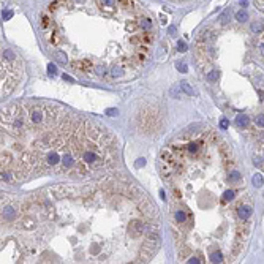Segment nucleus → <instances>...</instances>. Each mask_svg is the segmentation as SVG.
<instances>
[{
    "mask_svg": "<svg viewBox=\"0 0 264 264\" xmlns=\"http://www.w3.org/2000/svg\"><path fill=\"white\" fill-rule=\"evenodd\" d=\"M119 158L116 138L89 120L67 119L44 131L16 160L17 177L30 172L86 179L106 172Z\"/></svg>",
    "mask_w": 264,
    "mask_h": 264,
    "instance_id": "1",
    "label": "nucleus"
},
{
    "mask_svg": "<svg viewBox=\"0 0 264 264\" xmlns=\"http://www.w3.org/2000/svg\"><path fill=\"white\" fill-rule=\"evenodd\" d=\"M65 117L63 109L51 103H16L2 111V131L22 136L33 131L51 130Z\"/></svg>",
    "mask_w": 264,
    "mask_h": 264,
    "instance_id": "2",
    "label": "nucleus"
},
{
    "mask_svg": "<svg viewBox=\"0 0 264 264\" xmlns=\"http://www.w3.org/2000/svg\"><path fill=\"white\" fill-rule=\"evenodd\" d=\"M251 214H253V209H251L248 204H244V206H239V207H237V215H239L240 220H244V222L248 220Z\"/></svg>",
    "mask_w": 264,
    "mask_h": 264,
    "instance_id": "3",
    "label": "nucleus"
},
{
    "mask_svg": "<svg viewBox=\"0 0 264 264\" xmlns=\"http://www.w3.org/2000/svg\"><path fill=\"white\" fill-rule=\"evenodd\" d=\"M209 261L211 262H223V255L220 250H215L209 255Z\"/></svg>",
    "mask_w": 264,
    "mask_h": 264,
    "instance_id": "4",
    "label": "nucleus"
},
{
    "mask_svg": "<svg viewBox=\"0 0 264 264\" xmlns=\"http://www.w3.org/2000/svg\"><path fill=\"white\" fill-rule=\"evenodd\" d=\"M236 122H237V125H239V127H244V128H245V127H248L250 119H248V117L245 116V114H239L237 117H236Z\"/></svg>",
    "mask_w": 264,
    "mask_h": 264,
    "instance_id": "5",
    "label": "nucleus"
},
{
    "mask_svg": "<svg viewBox=\"0 0 264 264\" xmlns=\"http://www.w3.org/2000/svg\"><path fill=\"white\" fill-rule=\"evenodd\" d=\"M179 86H180V89H182V90H184V94H187V95H195V90H193V87H190V84H188V82H185V81H184V82H180Z\"/></svg>",
    "mask_w": 264,
    "mask_h": 264,
    "instance_id": "6",
    "label": "nucleus"
},
{
    "mask_svg": "<svg viewBox=\"0 0 264 264\" xmlns=\"http://www.w3.org/2000/svg\"><path fill=\"white\" fill-rule=\"evenodd\" d=\"M262 30H264V24L261 21H256V22L251 24V32L253 33H261Z\"/></svg>",
    "mask_w": 264,
    "mask_h": 264,
    "instance_id": "7",
    "label": "nucleus"
},
{
    "mask_svg": "<svg viewBox=\"0 0 264 264\" xmlns=\"http://www.w3.org/2000/svg\"><path fill=\"white\" fill-rule=\"evenodd\" d=\"M251 182H253V185H255V187H262V184H264V179H262V176L259 174V172H256V174L253 176Z\"/></svg>",
    "mask_w": 264,
    "mask_h": 264,
    "instance_id": "8",
    "label": "nucleus"
},
{
    "mask_svg": "<svg viewBox=\"0 0 264 264\" xmlns=\"http://www.w3.org/2000/svg\"><path fill=\"white\" fill-rule=\"evenodd\" d=\"M236 19H237L239 22H245V21L248 19V14H247V11H244V10L237 11V13H236Z\"/></svg>",
    "mask_w": 264,
    "mask_h": 264,
    "instance_id": "9",
    "label": "nucleus"
},
{
    "mask_svg": "<svg viewBox=\"0 0 264 264\" xmlns=\"http://www.w3.org/2000/svg\"><path fill=\"white\" fill-rule=\"evenodd\" d=\"M222 198L225 199L226 203H229V201H233V199H234V192H233V190H225L223 195H222Z\"/></svg>",
    "mask_w": 264,
    "mask_h": 264,
    "instance_id": "10",
    "label": "nucleus"
},
{
    "mask_svg": "<svg viewBox=\"0 0 264 264\" xmlns=\"http://www.w3.org/2000/svg\"><path fill=\"white\" fill-rule=\"evenodd\" d=\"M240 179H242V176H240L239 171H233L231 174L228 176V180H229V182H239Z\"/></svg>",
    "mask_w": 264,
    "mask_h": 264,
    "instance_id": "11",
    "label": "nucleus"
},
{
    "mask_svg": "<svg viewBox=\"0 0 264 264\" xmlns=\"http://www.w3.org/2000/svg\"><path fill=\"white\" fill-rule=\"evenodd\" d=\"M182 92H184V90L180 89V86H176V87H172V89L169 90V94L174 97V98H179V97L182 95Z\"/></svg>",
    "mask_w": 264,
    "mask_h": 264,
    "instance_id": "12",
    "label": "nucleus"
},
{
    "mask_svg": "<svg viewBox=\"0 0 264 264\" xmlns=\"http://www.w3.org/2000/svg\"><path fill=\"white\" fill-rule=\"evenodd\" d=\"M229 16H231V10H225L223 11V14L220 16V21H222V24H226L229 21Z\"/></svg>",
    "mask_w": 264,
    "mask_h": 264,
    "instance_id": "13",
    "label": "nucleus"
},
{
    "mask_svg": "<svg viewBox=\"0 0 264 264\" xmlns=\"http://www.w3.org/2000/svg\"><path fill=\"white\" fill-rule=\"evenodd\" d=\"M176 67H177V70H179L180 73H187V71H188V67H187L185 62H179Z\"/></svg>",
    "mask_w": 264,
    "mask_h": 264,
    "instance_id": "14",
    "label": "nucleus"
},
{
    "mask_svg": "<svg viewBox=\"0 0 264 264\" xmlns=\"http://www.w3.org/2000/svg\"><path fill=\"white\" fill-rule=\"evenodd\" d=\"M218 76H220V75H218V71H211L207 75V81H217Z\"/></svg>",
    "mask_w": 264,
    "mask_h": 264,
    "instance_id": "15",
    "label": "nucleus"
},
{
    "mask_svg": "<svg viewBox=\"0 0 264 264\" xmlns=\"http://www.w3.org/2000/svg\"><path fill=\"white\" fill-rule=\"evenodd\" d=\"M48 71H49V75L52 76H56L57 75V68H56V65H52V63H49V65H48Z\"/></svg>",
    "mask_w": 264,
    "mask_h": 264,
    "instance_id": "16",
    "label": "nucleus"
},
{
    "mask_svg": "<svg viewBox=\"0 0 264 264\" xmlns=\"http://www.w3.org/2000/svg\"><path fill=\"white\" fill-rule=\"evenodd\" d=\"M256 125L258 127H264V114L256 116Z\"/></svg>",
    "mask_w": 264,
    "mask_h": 264,
    "instance_id": "17",
    "label": "nucleus"
},
{
    "mask_svg": "<svg viewBox=\"0 0 264 264\" xmlns=\"http://www.w3.org/2000/svg\"><path fill=\"white\" fill-rule=\"evenodd\" d=\"M177 46H179L177 49H179L180 52H185V51H187V44H185L184 41H179V43H177Z\"/></svg>",
    "mask_w": 264,
    "mask_h": 264,
    "instance_id": "18",
    "label": "nucleus"
},
{
    "mask_svg": "<svg viewBox=\"0 0 264 264\" xmlns=\"http://www.w3.org/2000/svg\"><path fill=\"white\" fill-rule=\"evenodd\" d=\"M13 16V11H10V10H8V11H5L3 14H2V17H3V21H8V19H10V17Z\"/></svg>",
    "mask_w": 264,
    "mask_h": 264,
    "instance_id": "19",
    "label": "nucleus"
},
{
    "mask_svg": "<svg viewBox=\"0 0 264 264\" xmlns=\"http://www.w3.org/2000/svg\"><path fill=\"white\" fill-rule=\"evenodd\" d=\"M145 165V160L144 158H139L138 161H136V168H141V166H144Z\"/></svg>",
    "mask_w": 264,
    "mask_h": 264,
    "instance_id": "20",
    "label": "nucleus"
},
{
    "mask_svg": "<svg viewBox=\"0 0 264 264\" xmlns=\"http://www.w3.org/2000/svg\"><path fill=\"white\" fill-rule=\"evenodd\" d=\"M220 127H222L223 130H226V128H228V120H226V119H222V122H220Z\"/></svg>",
    "mask_w": 264,
    "mask_h": 264,
    "instance_id": "21",
    "label": "nucleus"
},
{
    "mask_svg": "<svg viewBox=\"0 0 264 264\" xmlns=\"http://www.w3.org/2000/svg\"><path fill=\"white\" fill-rule=\"evenodd\" d=\"M106 114L108 116H117V109H108Z\"/></svg>",
    "mask_w": 264,
    "mask_h": 264,
    "instance_id": "22",
    "label": "nucleus"
},
{
    "mask_svg": "<svg viewBox=\"0 0 264 264\" xmlns=\"http://www.w3.org/2000/svg\"><path fill=\"white\" fill-rule=\"evenodd\" d=\"M253 163H255V165H256V166H259V165H261V158H258V157H256V158L253 160Z\"/></svg>",
    "mask_w": 264,
    "mask_h": 264,
    "instance_id": "23",
    "label": "nucleus"
},
{
    "mask_svg": "<svg viewBox=\"0 0 264 264\" xmlns=\"http://www.w3.org/2000/svg\"><path fill=\"white\" fill-rule=\"evenodd\" d=\"M240 5H242V6H247L248 2H247V0H240Z\"/></svg>",
    "mask_w": 264,
    "mask_h": 264,
    "instance_id": "24",
    "label": "nucleus"
},
{
    "mask_svg": "<svg viewBox=\"0 0 264 264\" xmlns=\"http://www.w3.org/2000/svg\"><path fill=\"white\" fill-rule=\"evenodd\" d=\"M261 54L264 56V44H261Z\"/></svg>",
    "mask_w": 264,
    "mask_h": 264,
    "instance_id": "25",
    "label": "nucleus"
}]
</instances>
